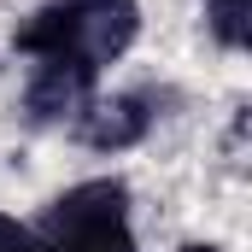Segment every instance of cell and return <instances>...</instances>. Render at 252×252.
<instances>
[{
	"mask_svg": "<svg viewBox=\"0 0 252 252\" xmlns=\"http://www.w3.org/2000/svg\"><path fill=\"white\" fill-rule=\"evenodd\" d=\"M129 229V182L124 176H88L70 182L64 193H53L41 205V217L30 223V235L41 247H76V241H100Z\"/></svg>",
	"mask_w": 252,
	"mask_h": 252,
	"instance_id": "1",
	"label": "cell"
},
{
	"mask_svg": "<svg viewBox=\"0 0 252 252\" xmlns=\"http://www.w3.org/2000/svg\"><path fill=\"white\" fill-rule=\"evenodd\" d=\"M100 94V70L82 64L76 53H53V59H30L24 76V118L35 129H70L76 112Z\"/></svg>",
	"mask_w": 252,
	"mask_h": 252,
	"instance_id": "2",
	"label": "cell"
},
{
	"mask_svg": "<svg viewBox=\"0 0 252 252\" xmlns=\"http://www.w3.org/2000/svg\"><path fill=\"white\" fill-rule=\"evenodd\" d=\"M158 106H164V94H158V88H118V94H94V100L76 112L70 135H76L88 153H129V147H141V141L153 135Z\"/></svg>",
	"mask_w": 252,
	"mask_h": 252,
	"instance_id": "3",
	"label": "cell"
},
{
	"mask_svg": "<svg viewBox=\"0 0 252 252\" xmlns=\"http://www.w3.org/2000/svg\"><path fill=\"white\" fill-rule=\"evenodd\" d=\"M70 6V0H64ZM141 35V6L135 0H88V6H70V53L82 64H118Z\"/></svg>",
	"mask_w": 252,
	"mask_h": 252,
	"instance_id": "4",
	"label": "cell"
},
{
	"mask_svg": "<svg viewBox=\"0 0 252 252\" xmlns=\"http://www.w3.org/2000/svg\"><path fill=\"white\" fill-rule=\"evenodd\" d=\"M12 47H18L24 59H53V53H70V6H64V0L35 6V12L18 24Z\"/></svg>",
	"mask_w": 252,
	"mask_h": 252,
	"instance_id": "5",
	"label": "cell"
},
{
	"mask_svg": "<svg viewBox=\"0 0 252 252\" xmlns=\"http://www.w3.org/2000/svg\"><path fill=\"white\" fill-rule=\"evenodd\" d=\"M205 30L223 53H241L252 41V0H205Z\"/></svg>",
	"mask_w": 252,
	"mask_h": 252,
	"instance_id": "6",
	"label": "cell"
},
{
	"mask_svg": "<svg viewBox=\"0 0 252 252\" xmlns=\"http://www.w3.org/2000/svg\"><path fill=\"white\" fill-rule=\"evenodd\" d=\"M30 241H35V235H30V223H18V217H6V211H0V252H30Z\"/></svg>",
	"mask_w": 252,
	"mask_h": 252,
	"instance_id": "7",
	"label": "cell"
},
{
	"mask_svg": "<svg viewBox=\"0 0 252 252\" xmlns=\"http://www.w3.org/2000/svg\"><path fill=\"white\" fill-rule=\"evenodd\" d=\"M176 252H223V247H211V241H182Z\"/></svg>",
	"mask_w": 252,
	"mask_h": 252,
	"instance_id": "8",
	"label": "cell"
},
{
	"mask_svg": "<svg viewBox=\"0 0 252 252\" xmlns=\"http://www.w3.org/2000/svg\"><path fill=\"white\" fill-rule=\"evenodd\" d=\"M70 6H88V0H70Z\"/></svg>",
	"mask_w": 252,
	"mask_h": 252,
	"instance_id": "9",
	"label": "cell"
}]
</instances>
